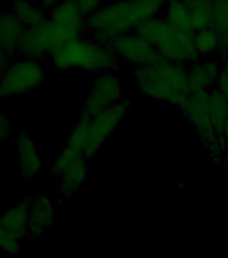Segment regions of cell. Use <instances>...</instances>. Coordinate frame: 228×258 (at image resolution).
<instances>
[{"instance_id":"cell-17","label":"cell","mask_w":228,"mask_h":258,"mask_svg":"<svg viewBox=\"0 0 228 258\" xmlns=\"http://www.w3.org/2000/svg\"><path fill=\"white\" fill-rule=\"evenodd\" d=\"M26 27L11 11H0V46L12 54H18V46Z\"/></svg>"},{"instance_id":"cell-9","label":"cell","mask_w":228,"mask_h":258,"mask_svg":"<svg viewBox=\"0 0 228 258\" xmlns=\"http://www.w3.org/2000/svg\"><path fill=\"white\" fill-rule=\"evenodd\" d=\"M124 100V82L114 73H104L93 81L88 96L82 102L81 114L93 117Z\"/></svg>"},{"instance_id":"cell-20","label":"cell","mask_w":228,"mask_h":258,"mask_svg":"<svg viewBox=\"0 0 228 258\" xmlns=\"http://www.w3.org/2000/svg\"><path fill=\"white\" fill-rule=\"evenodd\" d=\"M212 30L219 38V54L225 58L228 54V0L213 2Z\"/></svg>"},{"instance_id":"cell-18","label":"cell","mask_w":228,"mask_h":258,"mask_svg":"<svg viewBox=\"0 0 228 258\" xmlns=\"http://www.w3.org/2000/svg\"><path fill=\"white\" fill-rule=\"evenodd\" d=\"M163 19L172 27L185 32H193L192 15L187 2H171L167 3L163 11Z\"/></svg>"},{"instance_id":"cell-23","label":"cell","mask_w":228,"mask_h":258,"mask_svg":"<svg viewBox=\"0 0 228 258\" xmlns=\"http://www.w3.org/2000/svg\"><path fill=\"white\" fill-rule=\"evenodd\" d=\"M193 44L200 59H208L215 52H219V38L212 28L193 32Z\"/></svg>"},{"instance_id":"cell-27","label":"cell","mask_w":228,"mask_h":258,"mask_svg":"<svg viewBox=\"0 0 228 258\" xmlns=\"http://www.w3.org/2000/svg\"><path fill=\"white\" fill-rule=\"evenodd\" d=\"M12 124L10 116L0 112V141H6L11 137Z\"/></svg>"},{"instance_id":"cell-15","label":"cell","mask_w":228,"mask_h":258,"mask_svg":"<svg viewBox=\"0 0 228 258\" xmlns=\"http://www.w3.org/2000/svg\"><path fill=\"white\" fill-rule=\"evenodd\" d=\"M30 203H31V198H23L22 201L0 214V225L14 237L19 238L20 241L28 238Z\"/></svg>"},{"instance_id":"cell-11","label":"cell","mask_w":228,"mask_h":258,"mask_svg":"<svg viewBox=\"0 0 228 258\" xmlns=\"http://www.w3.org/2000/svg\"><path fill=\"white\" fill-rule=\"evenodd\" d=\"M14 147L20 176L26 180L35 179L43 169V159L38 151L36 141L27 132H18L14 137Z\"/></svg>"},{"instance_id":"cell-8","label":"cell","mask_w":228,"mask_h":258,"mask_svg":"<svg viewBox=\"0 0 228 258\" xmlns=\"http://www.w3.org/2000/svg\"><path fill=\"white\" fill-rule=\"evenodd\" d=\"M130 109H132V101L124 98L118 104L105 109L90 118L88 144L84 153L85 159L89 160L100 152L106 140H109V137L112 136L114 131L129 116Z\"/></svg>"},{"instance_id":"cell-3","label":"cell","mask_w":228,"mask_h":258,"mask_svg":"<svg viewBox=\"0 0 228 258\" xmlns=\"http://www.w3.org/2000/svg\"><path fill=\"white\" fill-rule=\"evenodd\" d=\"M51 59L60 70L78 69L98 76L104 73H114L121 63V59L110 44L100 43L90 36H81L64 43L52 52Z\"/></svg>"},{"instance_id":"cell-10","label":"cell","mask_w":228,"mask_h":258,"mask_svg":"<svg viewBox=\"0 0 228 258\" xmlns=\"http://www.w3.org/2000/svg\"><path fill=\"white\" fill-rule=\"evenodd\" d=\"M110 47L114 50L121 60L133 64L134 69L150 66L161 59L156 48L148 43L144 38L137 35L136 32H130L117 38L110 43Z\"/></svg>"},{"instance_id":"cell-16","label":"cell","mask_w":228,"mask_h":258,"mask_svg":"<svg viewBox=\"0 0 228 258\" xmlns=\"http://www.w3.org/2000/svg\"><path fill=\"white\" fill-rule=\"evenodd\" d=\"M89 177V163L88 159L80 157L66 167L63 172L56 177V191L62 198H70L81 187L86 184Z\"/></svg>"},{"instance_id":"cell-24","label":"cell","mask_w":228,"mask_h":258,"mask_svg":"<svg viewBox=\"0 0 228 258\" xmlns=\"http://www.w3.org/2000/svg\"><path fill=\"white\" fill-rule=\"evenodd\" d=\"M20 243H22V241L19 238L14 237L11 233H8L7 230L0 225V251L11 254V255L19 254Z\"/></svg>"},{"instance_id":"cell-19","label":"cell","mask_w":228,"mask_h":258,"mask_svg":"<svg viewBox=\"0 0 228 258\" xmlns=\"http://www.w3.org/2000/svg\"><path fill=\"white\" fill-rule=\"evenodd\" d=\"M11 12L26 28L34 27L48 20V12L40 4H34L30 2L12 3Z\"/></svg>"},{"instance_id":"cell-13","label":"cell","mask_w":228,"mask_h":258,"mask_svg":"<svg viewBox=\"0 0 228 258\" xmlns=\"http://www.w3.org/2000/svg\"><path fill=\"white\" fill-rule=\"evenodd\" d=\"M55 221V201L47 195L31 197L30 203V226L28 238L40 239L52 229Z\"/></svg>"},{"instance_id":"cell-7","label":"cell","mask_w":228,"mask_h":258,"mask_svg":"<svg viewBox=\"0 0 228 258\" xmlns=\"http://www.w3.org/2000/svg\"><path fill=\"white\" fill-rule=\"evenodd\" d=\"M71 42L70 36L48 19L43 23L26 28L18 46V54L24 59L40 60L56 51L60 46Z\"/></svg>"},{"instance_id":"cell-22","label":"cell","mask_w":228,"mask_h":258,"mask_svg":"<svg viewBox=\"0 0 228 258\" xmlns=\"http://www.w3.org/2000/svg\"><path fill=\"white\" fill-rule=\"evenodd\" d=\"M208 104L213 126L220 136L228 121V101L217 89H212L208 93Z\"/></svg>"},{"instance_id":"cell-31","label":"cell","mask_w":228,"mask_h":258,"mask_svg":"<svg viewBox=\"0 0 228 258\" xmlns=\"http://www.w3.org/2000/svg\"><path fill=\"white\" fill-rule=\"evenodd\" d=\"M0 76H2V70H0Z\"/></svg>"},{"instance_id":"cell-5","label":"cell","mask_w":228,"mask_h":258,"mask_svg":"<svg viewBox=\"0 0 228 258\" xmlns=\"http://www.w3.org/2000/svg\"><path fill=\"white\" fill-rule=\"evenodd\" d=\"M209 92L191 93L188 98L181 105L180 110L188 124L192 126L199 137L203 148L208 153L211 160L219 164L220 161V143L219 135L213 126L208 104Z\"/></svg>"},{"instance_id":"cell-28","label":"cell","mask_w":228,"mask_h":258,"mask_svg":"<svg viewBox=\"0 0 228 258\" xmlns=\"http://www.w3.org/2000/svg\"><path fill=\"white\" fill-rule=\"evenodd\" d=\"M78 3H80V7L85 18H89L90 15H93L94 12L98 11L104 6L101 2H97V0H82V2H78Z\"/></svg>"},{"instance_id":"cell-29","label":"cell","mask_w":228,"mask_h":258,"mask_svg":"<svg viewBox=\"0 0 228 258\" xmlns=\"http://www.w3.org/2000/svg\"><path fill=\"white\" fill-rule=\"evenodd\" d=\"M16 54H12V52L7 51L6 48H3L0 46V70H3L7 64H10L14 60Z\"/></svg>"},{"instance_id":"cell-30","label":"cell","mask_w":228,"mask_h":258,"mask_svg":"<svg viewBox=\"0 0 228 258\" xmlns=\"http://www.w3.org/2000/svg\"><path fill=\"white\" fill-rule=\"evenodd\" d=\"M224 59H227V60H228V54H227V56H225V58H224Z\"/></svg>"},{"instance_id":"cell-25","label":"cell","mask_w":228,"mask_h":258,"mask_svg":"<svg viewBox=\"0 0 228 258\" xmlns=\"http://www.w3.org/2000/svg\"><path fill=\"white\" fill-rule=\"evenodd\" d=\"M219 92L225 97V100L228 101V60L224 59L223 63H221L220 74H219V78H217L216 88Z\"/></svg>"},{"instance_id":"cell-12","label":"cell","mask_w":228,"mask_h":258,"mask_svg":"<svg viewBox=\"0 0 228 258\" xmlns=\"http://www.w3.org/2000/svg\"><path fill=\"white\" fill-rule=\"evenodd\" d=\"M48 19L70 36V39H78L85 31V15L78 2H62L56 3L48 11Z\"/></svg>"},{"instance_id":"cell-21","label":"cell","mask_w":228,"mask_h":258,"mask_svg":"<svg viewBox=\"0 0 228 258\" xmlns=\"http://www.w3.org/2000/svg\"><path fill=\"white\" fill-rule=\"evenodd\" d=\"M192 15L193 32L212 28L213 2L209 0H191L187 2Z\"/></svg>"},{"instance_id":"cell-14","label":"cell","mask_w":228,"mask_h":258,"mask_svg":"<svg viewBox=\"0 0 228 258\" xmlns=\"http://www.w3.org/2000/svg\"><path fill=\"white\" fill-rule=\"evenodd\" d=\"M221 63L219 59H200L187 68V78L191 93L211 92L216 88Z\"/></svg>"},{"instance_id":"cell-2","label":"cell","mask_w":228,"mask_h":258,"mask_svg":"<svg viewBox=\"0 0 228 258\" xmlns=\"http://www.w3.org/2000/svg\"><path fill=\"white\" fill-rule=\"evenodd\" d=\"M137 88L150 100L180 108L191 94L187 68L161 58L156 63L133 70Z\"/></svg>"},{"instance_id":"cell-1","label":"cell","mask_w":228,"mask_h":258,"mask_svg":"<svg viewBox=\"0 0 228 258\" xmlns=\"http://www.w3.org/2000/svg\"><path fill=\"white\" fill-rule=\"evenodd\" d=\"M165 3L157 0H133L104 4L85 20V31L92 39L110 44L122 35L136 31L144 22L163 14Z\"/></svg>"},{"instance_id":"cell-6","label":"cell","mask_w":228,"mask_h":258,"mask_svg":"<svg viewBox=\"0 0 228 258\" xmlns=\"http://www.w3.org/2000/svg\"><path fill=\"white\" fill-rule=\"evenodd\" d=\"M44 76L46 72L40 60L24 58L12 60L2 70L0 97H11L34 92L42 85Z\"/></svg>"},{"instance_id":"cell-4","label":"cell","mask_w":228,"mask_h":258,"mask_svg":"<svg viewBox=\"0 0 228 258\" xmlns=\"http://www.w3.org/2000/svg\"><path fill=\"white\" fill-rule=\"evenodd\" d=\"M156 48L163 59L188 68L200 60L193 44V32L180 31L157 16L140 24L134 31Z\"/></svg>"},{"instance_id":"cell-26","label":"cell","mask_w":228,"mask_h":258,"mask_svg":"<svg viewBox=\"0 0 228 258\" xmlns=\"http://www.w3.org/2000/svg\"><path fill=\"white\" fill-rule=\"evenodd\" d=\"M219 143H220V161H219V164L223 165L228 171V121L223 132L219 136Z\"/></svg>"}]
</instances>
